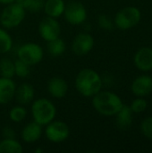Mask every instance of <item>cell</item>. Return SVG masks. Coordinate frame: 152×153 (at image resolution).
<instances>
[{"label":"cell","instance_id":"cell-11","mask_svg":"<svg viewBox=\"0 0 152 153\" xmlns=\"http://www.w3.org/2000/svg\"><path fill=\"white\" fill-rule=\"evenodd\" d=\"M47 89L49 95L52 98L59 100L66 96L69 87H68L67 82L64 78L55 76L49 79Z\"/></svg>","mask_w":152,"mask_h":153},{"label":"cell","instance_id":"cell-20","mask_svg":"<svg viewBox=\"0 0 152 153\" xmlns=\"http://www.w3.org/2000/svg\"><path fill=\"white\" fill-rule=\"evenodd\" d=\"M47 49L50 56H52L54 57H57V56H62L65 52L66 44L63 39L58 37V38L47 42Z\"/></svg>","mask_w":152,"mask_h":153},{"label":"cell","instance_id":"cell-14","mask_svg":"<svg viewBox=\"0 0 152 153\" xmlns=\"http://www.w3.org/2000/svg\"><path fill=\"white\" fill-rule=\"evenodd\" d=\"M132 92L138 97L148 96L152 92V78L149 75L137 77L131 85Z\"/></svg>","mask_w":152,"mask_h":153},{"label":"cell","instance_id":"cell-29","mask_svg":"<svg viewBox=\"0 0 152 153\" xmlns=\"http://www.w3.org/2000/svg\"><path fill=\"white\" fill-rule=\"evenodd\" d=\"M2 135L4 138H15V131L11 126H5L2 130Z\"/></svg>","mask_w":152,"mask_h":153},{"label":"cell","instance_id":"cell-1","mask_svg":"<svg viewBox=\"0 0 152 153\" xmlns=\"http://www.w3.org/2000/svg\"><path fill=\"white\" fill-rule=\"evenodd\" d=\"M74 85L76 91L85 98H92L103 86L100 74L91 68L82 69L76 75Z\"/></svg>","mask_w":152,"mask_h":153},{"label":"cell","instance_id":"cell-19","mask_svg":"<svg viewBox=\"0 0 152 153\" xmlns=\"http://www.w3.org/2000/svg\"><path fill=\"white\" fill-rule=\"evenodd\" d=\"M23 147L15 138H3L0 141V153H22Z\"/></svg>","mask_w":152,"mask_h":153},{"label":"cell","instance_id":"cell-31","mask_svg":"<svg viewBox=\"0 0 152 153\" xmlns=\"http://www.w3.org/2000/svg\"><path fill=\"white\" fill-rule=\"evenodd\" d=\"M13 3H15V0H0V4L4 5H7Z\"/></svg>","mask_w":152,"mask_h":153},{"label":"cell","instance_id":"cell-21","mask_svg":"<svg viewBox=\"0 0 152 153\" xmlns=\"http://www.w3.org/2000/svg\"><path fill=\"white\" fill-rule=\"evenodd\" d=\"M15 75L14 73V61L8 57H3L0 59V77L13 78Z\"/></svg>","mask_w":152,"mask_h":153},{"label":"cell","instance_id":"cell-6","mask_svg":"<svg viewBox=\"0 0 152 153\" xmlns=\"http://www.w3.org/2000/svg\"><path fill=\"white\" fill-rule=\"evenodd\" d=\"M141 11L135 6H127L121 9L115 16L114 24L122 30L135 27L141 21Z\"/></svg>","mask_w":152,"mask_h":153},{"label":"cell","instance_id":"cell-26","mask_svg":"<svg viewBox=\"0 0 152 153\" xmlns=\"http://www.w3.org/2000/svg\"><path fill=\"white\" fill-rule=\"evenodd\" d=\"M141 131L146 138L152 140V117L145 118L142 122Z\"/></svg>","mask_w":152,"mask_h":153},{"label":"cell","instance_id":"cell-22","mask_svg":"<svg viewBox=\"0 0 152 153\" xmlns=\"http://www.w3.org/2000/svg\"><path fill=\"white\" fill-rule=\"evenodd\" d=\"M13 48V39L4 28L0 27V54L8 53Z\"/></svg>","mask_w":152,"mask_h":153},{"label":"cell","instance_id":"cell-3","mask_svg":"<svg viewBox=\"0 0 152 153\" xmlns=\"http://www.w3.org/2000/svg\"><path fill=\"white\" fill-rule=\"evenodd\" d=\"M30 112L33 121L45 126L55 119L56 116V108L50 100L39 98L31 102Z\"/></svg>","mask_w":152,"mask_h":153},{"label":"cell","instance_id":"cell-33","mask_svg":"<svg viewBox=\"0 0 152 153\" xmlns=\"http://www.w3.org/2000/svg\"><path fill=\"white\" fill-rule=\"evenodd\" d=\"M0 26H1V15H0Z\"/></svg>","mask_w":152,"mask_h":153},{"label":"cell","instance_id":"cell-9","mask_svg":"<svg viewBox=\"0 0 152 153\" xmlns=\"http://www.w3.org/2000/svg\"><path fill=\"white\" fill-rule=\"evenodd\" d=\"M38 30L41 39L48 42L60 37L61 26L57 19L46 16L39 22Z\"/></svg>","mask_w":152,"mask_h":153},{"label":"cell","instance_id":"cell-24","mask_svg":"<svg viewBox=\"0 0 152 153\" xmlns=\"http://www.w3.org/2000/svg\"><path fill=\"white\" fill-rule=\"evenodd\" d=\"M14 73L19 78H27L30 74V66L17 58L14 61Z\"/></svg>","mask_w":152,"mask_h":153},{"label":"cell","instance_id":"cell-17","mask_svg":"<svg viewBox=\"0 0 152 153\" xmlns=\"http://www.w3.org/2000/svg\"><path fill=\"white\" fill-rule=\"evenodd\" d=\"M65 2L64 0H45L43 11L47 16L52 18H59L64 14Z\"/></svg>","mask_w":152,"mask_h":153},{"label":"cell","instance_id":"cell-7","mask_svg":"<svg viewBox=\"0 0 152 153\" xmlns=\"http://www.w3.org/2000/svg\"><path fill=\"white\" fill-rule=\"evenodd\" d=\"M63 15L68 23L73 26H78L86 22L88 13L82 3L79 1H70L65 4Z\"/></svg>","mask_w":152,"mask_h":153},{"label":"cell","instance_id":"cell-2","mask_svg":"<svg viewBox=\"0 0 152 153\" xmlns=\"http://www.w3.org/2000/svg\"><path fill=\"white\" fill-rule=\"evenodd\" d=\"M92 106L99 114L112 117L117 114L124 104L117 94L108 91H100L92 97Z\"/></svg>","mask_w":152,"mask_h":153},{"label":"cell","instance_id":"cell-8","mask_svg":"<svg viewBox=\"0 0 152 153\" xmlns=\"http://www.w3.org/2000/svg\"><path fill=\"white\" fill-rule=\"evenodd\" d=\"M46 138L53 143H60L66 141L70 135L68 125L61 120H53L45 126L44 131Z\"/></svg>","mask_w":152,"mask_h":153},{"label":"cell","instance_id":"cell-30","mask_svg":"<svg viewBox=\"0 0 152 153\" xmlns=\"http://www.w3.org/2000/svg\"><path fill=\"white\" fill-rule=\"evenodd\" d=\"M32 1L33 0H15V3L18 4L22 8H24L25 10H27L30 5V4L32 3Z\"/></svg>","mask_w":152,"mask_h":153},{"label":"cell","instance_id":"cell-23","mask_svg":"<svg viewBox=\"0 0 152 153\" xmlns=\"http://www.w3.org/2000/svg\"><path fill=\"white\" fill-rule=\"evenodd\" d=\"M27 117V110L22 105L13 107L9 111V118L13 123H21Z\"/></svg>","mask_w":152,"mask_h":153},{"label":"cell","instance_id":"cell-12","mask_svg":"<svg viewBox=\"0 0 152 153\" xmlns=\"http://www.w3.org/2000/svg\"><path fill=\"white\" fill-rule=\"evenodd\" d=\"M43 134V126L35 121L30 122L24 126L21 131V138L26 143H34L38 142Z\"/></svg>","mask_w":152,"mask_h":153},{"label":"cell","instance_id":"cell-13","mask_svg":"<svg viewBox=\"0 0 152 153\" xmlns=\"http://www.w3.org/2000/svg\"><path fill=\"white\" fill-rule=\"evenodd\" d=\"M135 66L142 71L148 72L152 70V48L149 47H143L140 48L134 55Z\"/></svg>","mask_w":152,"mask_h":153},{"label":"cell","instance_id":"cell-10","mask_svg":"<svg viewBox=\"0 0 152 153\" xmlns=\"http://www.w3.org/2000/svg\"><path fill=\"white\" fill-rule=\"evenodd\" d=\"M95 40L91 34L88 32H80L73 39L71 48L74 55L83 56L88 55L94 48Z\"/></svg>","mask_w":152,"mask_h":153},{"label":"cell","instance_id":"cell-15","mask_svg":"<svg viewBox=\"0 0 152 153\" xmlns=\"http://www.w3.org/2000/svg\"><path fill=\"white\" fill-rule=\"evenodd\" d=\"M16 85L13 78L0 77V105H7L15 95Z\"/></svg>","mask_w":152,"mask_h":153},{"label":"cell","instance_id":"cell-4","mask_svg":"<svg viewBox=\"0 0 152 153\" xmlns=\"http://www.w3.org/2000/svg\"><path fill=\"white\" fill-rule=\"evenodd\" d=\"M1 15V25L3 28L10 30L22 24L26 15V10L16 3L5 5Z\"/></svg>","mask_w":152,"mask_h":153},{"label":"cell","instance_id":"cell-16","mask_svg":"<svg viewBox=\"0 0 152 153\" xmlns=\"http://www.w3.org/2000/svg\"><path fill=\"white\" fill-rule=\"evenodd\" d=\"M35 96V90L33 86L28 82H23L16 87L14 98L16 101L22 106H27L30 104Z\"/></svg>","mask_w":152,"mask_h":153},{"label":"cell","instance_id":"cell-5","mask_svg":"<svg viewBox=\"0 0 152 153\" xmlns=\"http://www.w3.org/2000/svg\"><path fill=\"white\" fill-rule=\"evenodd\" d=\"M17 58L30 66L39 64L44 57L42 47L35 42H27L19 47L17 49Z\"/></svg>","mask_w":152,"mask_h":153},{"label":"cell","instance_id":"cell-18","mask_svg":"<svg viewBox=\"0 0 152 153\" xmlns=\"http://www.w3.org/2000/svg\"><path fill=\"white\" fill-rule=\"evenodd\" d=\"M133 111L129 106H123L122 108L116 115V126L120 130H127L131 127L133 123Z\"/></svg>","mask_w":152,"mask_h":153},{"label":"cell","instance_id":"cell-27","mask_svg":"<svg viewBox=\"0 0 152 153\" xmlns=\"http://www.w3.org/2000/svg\"><path fill=\"white\" fill-rule=\"evenodd\" d=\"M99 26L106 30H111L114 27V22L107 14H100L98 18Z\"/></svg>","mask_w":152,"mask_h":153},{"label":"cell","instance_id":"cell-32","mask_svg":"<svg viewBox=\"0 0 152 153\" xmlns=\"http://www.w3.org/2000/svg\"><path fill=\"white\" fill-rule=\"evenodd\" d=\"M43 152V150L42 149H36L35 150V152H37V153H41Z\"/></svg>","mask_w":152,"mask_h":153},{"label":"cell","instance_id":"cell-25","mask_svg":"<svg viewBox=\"0 0 152 153\" xmlns=\"http://www.w3.org/2000/svg\"><path fill=\"white\" fill-rule=\"evenodd\" d=\"M148 107V102L146 100L142 99V97L134 100L132 103H131V106H130V108L131 110L133 111V113H142V112H144L146 110Z\"/></svg>","mask_w":152,"mask_h":153},{"label":"cell","instance_id":"cell-28","mask_svg":"<svg viewBox=\"0 0 152 153\" xmlns=\"http://www.w3.org/2000/svg\"><path fill=\"white\" fill-rule=\"evenodd\" d=\"M44 4L45 0H33L27 10L30 13H39L43 10Z\"/></svg>","mask_w":152,"mask_h":153}]
</instances>
